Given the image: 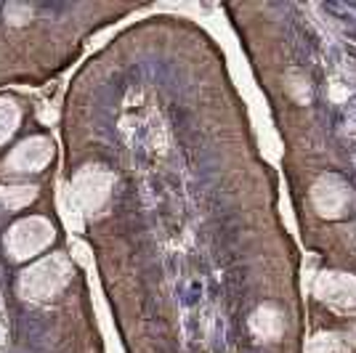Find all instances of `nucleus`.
I'll use <instances>...</instances> for the list:
<instances>
[{"instance_id":"obj_1","label":"nucleus","mask_w":356,"mask_h":353,"mask_svg":"<svg viewBox=\"0 0 356 353\" xmlns=\"http://www.w3.org/2000/svg\"><path fill=\"white\" fill-rule=\"evenodd\" d=\"M70 279V263L64 255H51L43 258L38 263L27 268L22 274L19 281V290L27 300H45V297H54L61 287Z\"/></svg>"},{"instance_id":"obj_2","label":"nucleus","mask_w":356,"mask_h":353,"mask_svg":"<svg viewBox=\"0 0 356 353\" xmlns=\"http://www.w3.org/2000/svg\"><path fill=\"white\" fill-rule=\"evenodd\" d=\"M54 239V226L45 218H24L19 221L6 236V247L11 252V258L24 261L38 252H43Z\"/></svg>"},{"instance_id":"obj_3","label":"nucleus","mask_w":356,"mask_h":353,"mask_svg":"<svg viewBox=\"0 0 356 353\" xmlns=\"http://www.w3.org/2000/svg\"><path fill=\"white\" fill-rule=\"evenodd\" d=\"M314 293L319 300L330 303L332 309H356V277L351 274H343V271H327L322 274L316 284H314Z\"/></svg>"},{"instance_id":"obj_4","label":"nucleus","mask_w":356,"mask_h":353,"mask_svg":"<svg viewBox=\"0 0 356 353\" xmlns=\"http://www.w3.org/2000/svg\"><path fill=\"white\" fill-rule=\"evenodd\" d=\"M314 207L319 210V215L325 218H338L343 210L351 202V189L348 183L338 176H322L312 189Z\"/></svg>"},{"instance_id":"obj_5","label":"nucleus","mask_w":356,"mask_h":353,"mask_svg":"<svg viewBox=\"0 0 356 353\" xmlns=\"http://www.w3.org/2000/svg\"><path fill=\"white\" fill-rule=\"evenodd\" d=\"M109 186L112 176L102 167H86L80 176L74 178V197L88 213H96L99 207L109 199Z\"/></svg>"},{"instance_id":"obj_6","label":"nucleus","mask_w":356,"mask_h":353,"mask_svg":"<svg viewBox=\"0 0 356 353\" xmlns=\"http://www.w3.org/2000/svg\"><path fill=\"white\" fill-rule=\"evenodd\" d=\"M51 154H54L51 141L38 136V138L24 141L22 147H16L14 151H11V157L3 162V167H6L8 173H38L40 167L48 165Z\"/></svg>"},{"instance_id":"obj_7","label":"nucleus","mask_w":356,"mask_h":353,"mask_svg":"<svg viewBox=\"0 0 356 353\" xmlns=\"http://www.w3.org/2000/svg\"><path fill=\"white\" fill-rule=\"evenodd\" d=\"M250 327H252V332H255L258 338L277 340L280 335H282V329H284L282 313L274 309V306H261V309L252 313Z\"/></svg>"},{"instance_id":"obj_8","label":"nucleus","mask_w":356,"mask_h":353,"mask_svg":"<svg viewBox=\"0 0 356 353\" xmlns=\"http://www.w3.org/2000/svg\"><path fill=\"white\" fill-rule=\"evenodd\" d=\"M16 122H19V109L14 101L8 99H0V144L14 133Z\"/></svg>"},{"instance_id":"obj_9","label":"nucleus","mask_w":356,"mask_h":353,"mask_svg":"<svg viewBox=\"0 0 356 353\" xmlns=\"http://www.w3.org/2000/svg\"><path fill=\"white\" fill-rule=\"evenodd\" d=\"M0 197H3V202L8 207H24L27 202H32L35 199V186H16V189H3L0 192Z\"/></svg>"},{"instance_id":"obj_10","label":"nucleus","mask_w":356,"mask_h":353,"mask_svg":"<svg viewBox=\"0 0 356 353\" xmlns=\"http://www.w3.org/2000/svg\"><path fill=\"white\" fill-rule=\"evenodd\" d=\"M338 345H341L338 335L327 332V335H316V338L309 343V348H306V351H309V353H332Z\"/></svg>"},{"instance_id":"obj_11","label":"nucleus","mask_w":356,"mask_h":353,"mask_svg":"<svg viewBox=\"0 0 356 353\" xmlns=\"http://www.w3.org/2000/svg\"><path fill=\"white\" fill-rule=\"evenodd\" d=\"M351 343L356 345V322H354V327H351Z\"/></svg>"}]
</instances>
